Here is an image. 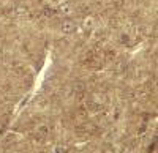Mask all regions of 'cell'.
<instances>
[{
	"mask_svg": "<svg viewBox=\"0 0 158 153\" xmlns=\"http://www.w3.org/2000/svg\"><path fill=\"white\" fill-rule=\"evenodd\" d=\"M63 30H65V32H70V30H73V25H71L70 22H67V24L63 25Z\"/></svg>",
	"mask_w": 158,
	"mask_h": 153,
	"instance_id": "cell-1",
	"label": "cell"
}]
</instances>
